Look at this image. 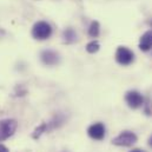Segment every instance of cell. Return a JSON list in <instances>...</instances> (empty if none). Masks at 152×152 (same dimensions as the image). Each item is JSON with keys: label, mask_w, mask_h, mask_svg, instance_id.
Instances as JSON below:
<instances>
[{"label": "cell", "mask_w": 152, "mask_h": 152, "mask_svg": "<svg viewBox=\"0 0 152 152\" xmlns=\"http://www.w3.org/2000/svg\"><path fill=\"white\" fill-rule=\"evenodd\" d=\"M52 34V27L46 21H38L34 24L32 28V36L34 39L38 40H45L48 39Z\"/></svg>", "instance_id": "6da1fadb"}, {"label": "cell", "mask_w": 152, "mask_h": 152, "mask_svg": "<svg viewBox=\"0 0 152 152\" xmlns=\"http://www.w3.org/2000/svg\"><path fill=\"white\" fill-rule=\"evenodd\" d=\"M137 136L132 131H123L112 139V144L117 146H131L137 142Z\"/></svg>", "instance_id": "7a4b0ae2"}, {"label": "cell", "mask_w": 152, "mask_h": 152, "mask_svg": "<svg viewBox=\"0 0 152 152\" xmlns=\"http://www.w3.org/2000/svg\"><path fill=\"white\" fill-rule=\"evenodd\" d=\"M18 123L14 119H4L0 121V142L10 138L17 130Z\"/></svg>", "instance_id": "3957f363"}, {"label": "cell", "mask_w": 152, "mask_h": 152, "mask_svg": "<svg viewBox=\"0 0 152 152\" xmlns=\"http://www.w3.org/2000/svg\"><path fill=\"white\" fill-rule=\"evenodd\" d=\"M115 60L118 64L123 65V66H127L130 65L133 60H134V54L131 50H129L127 47L120 46L117 48L115 52Z\"/></svg>", "instance_id": "277c9868"}, {"label": "cell", "mask_w": 152, "mask_h": 152, "mask_svg": "<svg viewBox=\"0 0 152 152\" xmlns=\"http://www.w3.org/2000/svg\"><path fill=\"white\" fill-rule=\"evenodd\" d=\"M125 100H126L127 105L131 109H138L144 103V98H143L142 93L138 92V91H134V90L133 91H129L125 94Z\"/></svg>", "instance_id": "5b68a950"}, {"label": "cell", "mask_w": 152, "mask_h": 152, "mask_svg": "<svg viewBox=\"0 0 152 152\" xmlns=\"http://www.w3.org/2000/svg\"><path fill=\"white\" fill-rule=\"evenodd\" d=\"M87 134L94 140H102L105 137V126L102 123L92 124L87 129Z\"/></svg>", "instance_id": "8992f818"}, {"label": "cell", "mask_w": 152, "mask_h": 152, "mask_svg": "<svg viewBox=\"0 0 152 152\" xmlns=\"http://www.w3.org/2000/svg\"><path fill=\"white\" fill-rule=\"evenodd\" d=\"M40 58H41V61L45 64V65H50V66H53V65H57L59 63V56L57 52L52 51V50H45L41 52L40 54Z\"/></svg>", "instance_id": "52a82bcc"}, {"label": "cell", "mask_w": 152, "mask_h": 152, "mask_svg": "<svg viewBox=\"0 0 152 152\" xmlns=\"http://www.w3.org/2000/svg\"><path fill=\"white\" fill-rule=\"evenodd\" d=\"M57 123H61V120H59V119H54V120H52V121H50V123H47V124L44 123L41 126H39V127L36 129V131L33 132L32 137H33V138H39L44 132H48V131L56 129V127L58 126Z\"/></svg>", "instance_id": "ba28073f"}, {"label": "cell", "mask_w": 152, "mask_h": 152, "mask_svg": "<svg viewBox=\"0 0 152 152\" xmlns=\"http://www.w3.org/2000/svg\"><path fill=\"white\" fill-rule=\"evenodd\" d=\"M152 47V31H148L145 32L139 41V48L142 51H149Z\"/></svg>", "instance_id": "9c48e42d"}, {"label": "cell", "mask_w": 152, "mask_h": 152, "mask_svg": "<svg viewBox=\"0 0 152 152\" xmlns=\"http://www.w3.org/2000/svg\"><path fill=\"white\" fill-rule=\"evenodd\" d=\"M99 32H100L99 23H98V21H92L91 25H90V28H88V34H90V37L97 38V37L99 36Z\"/></svg>", "instance_id": "30bf717a"}, {"label": "cell", "mask_w": 152, "mask_h": 152, "mask_svg": "<svg viewBox=\"0 0 152 152\" xmlns=\"http://www.w3.org/2000/svg\"><path fill=\"white\" fill-rule=\"evenodd\" d=\"M77 38V34L72 28H67L66 31H64V40L66 42H73Z\"/></svg>", "instance_id": "8fae6325"}, {"label": "cell", "mask_w": 152, "mask_h": 152, "mask_svg": "<svg viewBox=\"0 0 152 152\" xmlns=\"http://www.w3.org/2000/svg\"><path fill=\"white\" fill-rule=\"evenodd\" d=\"M99 47H100L99 42H98L97 40H93V41H91V42L87 44V46H86V51H87L88 53H96V52L99 50Z\"/></svg>", "instance_id": "7c38bea8"}, {"label": "cell", "mask_w": 152, "mask_h": 152, "mask_svg": "<svg viewBox=\"0 0 152 152\" xmlns=\"http://www.w3.org/2000/svg\"><path fill=\"white\" fill-rule=\"evenodd\" d=\"M0 152H8V149H7L5 145L0 144Z\"/></svg>", "instance_id": "4fadbf2b"}, {"label": "cell", "mask_w": 152, "mask_h": 152, "mask_svg": "<svg viewBox=\"0 0 152 152\" xmlns=\"http://www.w3.org/2000/svg\"><path fill=\"white\" fill-rule=\"evenodd\" d=\"M130 152H145V151L142 150V149H133V150H131Z\"/></svg>", "instance_id": "5bb4252c"}, {"label": "cell", "mask_w": 152, "mask_h": 152, "mask_svg": "<svg viewBox=\"0 0 152 152\" xmlns=\"http://www.w3.org/2000/svg\"><path fill=\"white\" fill-rule=\"evenodd\" d=\"M149 145H150V146L152 148V136L150 137V138H149Z\"/></svg>", "instance_id": "9a60e30c"}]
</instances>
